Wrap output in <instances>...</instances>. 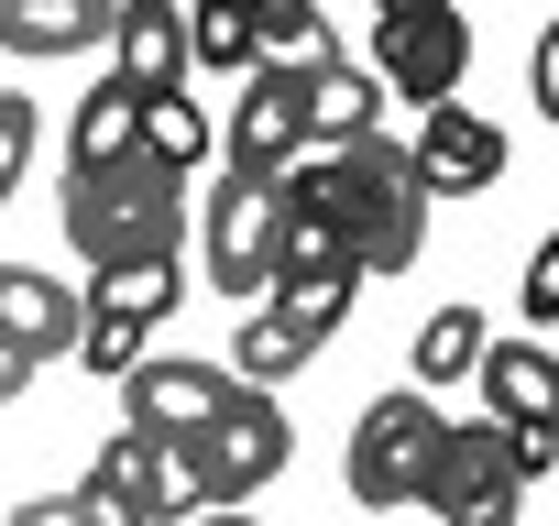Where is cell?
I'll return each mask as SVG.
<instances>
[{"mask_svg":"<svg viewBox=\"0 0 559 526\" xmlns=\"http://www.w3.org/2000/svg\"><path fill=\"white\" fill-rule=\"evenodd\" d=\"M88 493H110L132 526H187L198 515V493H187V461H176V439H143V428H121V439H99V461H88Z\"/></svg>","mask_w":559,"mask_h":526,"instance_id":"cell-11","label":"cell"},{"mask_svg":"<svg viewBox=\"0 0 559 526\" xmlns=\"http://www.w3.org/2000/svg\"><path fill=\"white\" fill-rule=\"evenodd\" d=\"M23 165H34V99H23V88H0V208H12Z\"/></svg>","mask_w":559,"mask_h":526,"instance_id":"cell-25","label":"cell"},{"mask_svg":"<svg viewBox=\"0 0 559 526\" xmlns=\"http://www.w3.org/2000/svg\"><path fill=\"white\" fill-rule=\"evenodd\" d=\"M515 504H526V482L504 471V428L493 417H450V439H439V471H428V515L439 526H515Z\"/></svg>","mask_w":559,"mask_h":526,"instance_id":"cell-8","label":"cell"},{"mask_svg":"<svg viewBox=\"0 0 559 526\" xmlns=\"http://www.w3.org/2000/svg\"><path fill=\"white\" fill-rule=\"evenodd\" d=\"M110 77L132 99L187 88V0H110Z\"/></svg>","mask_w":559,"mask_h":526,"instance_id":"cell-13","label":"cell"},{"mask_svg":"<svg viewBox=\"0 0 559 526\" xmlns=\"http://www.w3.org/2000/svg\"><path fill=\"white\" fill-rule=\"evenodd\" d=\"M308 154V67H252L230 88V176H286Z\"/></svg>","mask_w":559,"mask_h":526,"instance_id":"cell-9","label":"cell"},{"mask_svg":"<svg viewBox=\"0 0 559 526\" xmlns=\"http://www.w3.org/2000/svg\"><path fill=\"white\" fill-rule=\"evenodd\" d=\"M286 219H308V230H330L362 275H406V263L428 252V187H417V154L395 143V132H352V143H308L286 176Z\"/></svg>","mask_w":559,"mask_h":526,"instance_id":"cell-1","label":"cell"},{"mask_svg":"<svg viewBox=\"0 0 559 526\" xmlns=\"http://www.w3.org/2000/svg\"><path fill=\"white\" fill-rule=\"evenodd\" d=\"M187 526H252V504H198Z\"/></svg>","mask_w":559,"mask_h":526,"instance_id":"cell-30","label":"cell"},{"mask_svg":"<svg viewBox=\"0 0 559 526\" xmlns=\"http://www.w3.org/2000/svg\"><path fill=\"white\" fill-rule=\"evenodd\" d=\"M176 461H187V493H198V504H252L274 471L297 461V428H286V406H274V395L230 384V395L209 406V428L176 439Z\"/></svg>","mask_w":559,"mask_h":526,"instance_id":"cell-3","label":"cell"},{"mask_svg":"<svg viewBox=\"0 0 559 526\" xmlns=\"http://www.w3.org/2000/svg\"><path fill=\"white\" fill-rule=\"evenodd\" d=\"M209 154H219L209 110H198L187 88H154V99H143V165H165V176H198Z\"/></svg>","mask_w":559,"mask_h":526,"instance_id":"cell-19","label":"cell"},{"mask_svg":"<svg viewBox=\"0 0 559 526\" xmlns=\"http://www.w3.org/2000/svg\"><path fill=\"white\" fill-rule=\"evenodd\" d=\"M0 45L12 56H88V45H110V0H0Z\"/></svg>","mask_w":559,"mask_h":526,"instance_id":"cell-16","label":"cell"},{"mask_svg":"<svg viewBox=\"0 0 559 526\" xmlns=\"http://www.w3.org/2000/svg\"><path fill=\"white\" fill-rule=\"evenodd\" d=\"M12 526H88V515H78V493H34V504H12Z\"/></svg>","mask_w":559,"mask_h":526,"instance_id":"cell-28","label":"cell"},{"mask_svg":"<svg viewBox=\"0 0 559 526\" xmlns=\"http://www.w3.org/2000/svg\"><path fill=\"white\" fill-rule=\"evenodd\" d=\"M439 439H450L439 395H417V384L373 395V406H362V428H352V504H373V515H406V504H428Z\"/></svg>","mask_w":559,"mask_h":526,"instance_id":"cell-4","label":"cell"},{"mask_svg":"<svg viewBox=\"0 0 559 526\" xmlns=\"http://www.w3.org/2000/svg\"><path fill=\"white\" fill-rule=\"evenodd\" d=\"M352 297H362V263L330 241V230H308V219H286V241H274V275H263V319H286L308 351L352 319Z\"/></svg>","mask_w":559,"mask_h":526,"instance_id":"cell-7","label":"cell"},{"mask_svg":"<svg viewBox=\"0 0 559 526\" xmlns=\"http://www.w3.org/2000/svg\"><path fill=\"white\" fill-rule=\"evenodd\" d=\"M526 319L537 330H559V230L537 241V263H526Z\"/></svg>","mask_w":559,"mask_h":526,"instance_id":"cell-26","label":"cell"},{"mask_svg":"<svg viewBox=\"0 0 559 526\" xmlns=\"http://www.w3.org/2000/svg\"><path fill=\"white\" fill-rule=\"evenodd\" d=\"M143 154V99L121 88V77H99L88 99H78V121H67V176H110V165H132Z\"/></svg>","mask_w":559,"mask_h":526,"instance_id":"cell-17","label":"cell"},{"mask_svg":"<svg viewBox=\"0 0 559 526\" xmlns=\"http://www.w3.org/2000/svg\"><path fill=\"white\" fill-rule=\"evenodd\" d=\"M472 384H483V406H493L504 428L559 439V351H548V340H483Z\"/></svg>","mask_w":559,"mask_h":526,"instance_id":"cell-15","label":"cell"},{"mask_svg":"<svg viewBox=\"0 0 559 526\" xmlns=\"http://www.w3.org/2000/svg\"><path fill=\"white\" fill-rule=\"evenodd\" d=\"M461 67H472V12L461 0H373V77H384V99L439 110V99H461Z\"/></svg>","mask_w":559,"mask_h":526,"instance_id":"cell-5","label":"cell"},{"mask_svg":"<svg viewBox=\"0 0 559 526\" xmlns=\"http://www.w3.org/2000/svg\"><path fill=\"white\" fill-rule=\"evenodd\" d=\"M187 67H209V77H252V67H263L241 0H187Z\"/></svg>","mask_w":559,"mask_h":526,"instance_id":"cell-23","label":"cell"},{"mask_svg":"<svg viewBox=\"0 0 559 526\" xmlns=\"http://www.w3.org/2000/svg\"><path fill=\"white\" fill-rule=\"evenodd\" d=\"M417 187L428 198H493V176L515 165V143H504V121H483V110H461V99H439V110H417Z\"/></svg>","mask_w":559,"mask_h":526,"instance_id":"cell-10","label":"cell"},{"mask_svg":"<svg viewBox=\"0 0 559 526\" xmlns=\"http://www.w3.org/2000/svg\"><path fill=\"white\" fill-rule=\"evenodd\" d=\"M67 241L78 263L99 275V263H176L187 241V176L165 165H110V176H67Z\"/></svg>","mask_w":559,"mask_h":526,"instance_id":"cell-2","label":"cell"},{"mask_svg":"<svg viewBox=\"0 0 559 526\" xmlns=\"http://www.w3.org/2000/svg\"><path fill=\"white\" fill-rule=\"evenodd\" d=\"M526 67H537V121H559V23L537 34V56H526Z\"/></svg>","mask_w":559,"mask_h":526,"instance_id":"cell-27","label":"cell"},{"mask_svg":"<svg viewBox=\"0 0 559 526\" xmlns=\"http://www.w3.org/2000/svg\"><path fill=\"white\" fill-rule=\"evenodd\" d=\"M230 395V373L219 362H176V351H143L132 373H121V428H143V439H187V428H209V406Z\"/></svg>","mask_w":559,"mask_h":526,"instance_id":"cell-12","label":"cell"},{"mask_svg":"<svg viewBox=\"0 0 559 526\" xmlns=\"http://www.w3.org/2000/svg\"><path fill=\"white\" fill-rule=\"evenodd\" d=\"M352 132H384V77L330 56V67H308V143H352Z\"/></svg>","mask_w":559,"mask_h":526,"instance_id":"cell-18","label":"cell"},{"mask_svg":"<svg viewBox=\"0 0 559 526\" xmlns=\"http://www.w3.org/2000/svg\"><path fill=\"white\" fill-rule=\"evenodd\" d=\"M483 340H493V330H483V308H439V319L417 330V373H406V384H417V395H439V384H472Z\"/></svg>","mask_w":559,"mask_h":526,"instance_id":"cell-21","label":"cell"},{"mask_svg":"<svg viewBox=\"0 0 559 526\" xmlns=\"http://www.w3.org/2000/svg\"><path fill=\"white\" fill-rule=\"evenodd\" d=\"M176 297H187L176 263H99V286H88V308H99V319H132V330H165Z\"/></svg>","mask_w":559,"mask_h":526,"instance_id":"cell-20","label":"cell"},{"mask_svg":"<svg viewBox=\"0 0 559 526\" xmlns=\"http://www.w3.org/2000/svg\"><path fill=\"white\" fill-rule=\"evenodd\" d=\"M274 241H286V187H274V176H219V187H209V208H198L209 286H219V297H263Z\"/></svg>","mask_w":559,"mask_h":526,"instance_id":"cell-6","label":"cell"},{"mask_svg":"<svg viewBox=\"0 0 559 526\" xmlns=\"http://www.w3.org/2000/svg\"><path fill=\"white\" fill-rule=\"evenodd\" d=\"M23 384H34V362H23V351H12V340H0V406H12V395H23Z\"/></svg>","mask_w":559,"mask_h":526,"instance_id":"cell-29","label":"cell"},{"mask_svg":"<svg viewBox=\"0 0 559 526\" xmlns=\"http://www.w3.org/2000/svg\"><path fill=\"white\" fill-rule=\"evenodd\" d=\"M78 319H88V297H67L45 263H0V340H12L34 373L56 351H78Z\"/></svg>","mask_w":559,"mask_h":526,"instance_id":"cell-14","label":"cell"},{"mask_svg":"<svg viewBox=\"0 0 559 526\" xmlns=\"http://www.w3.org/2000/svg\"><path fill=\"white\" fill-rule=\"evenodd\" d=\"M78 362H88L99 384H121V373L143 362V330H132V319H99V308H88V319H78Z\"/></svg>","mask_w":559,"mask_h":526,"instance_id":"cell-24","label":"cell"},{"mask_svg":"<svg viewBox=\"0 0 559 526\" xmlns=\"http://www.w3.org/2000/svg\"><path fill=\"white\" fill-rule=\"evenodd\" d=\"M219 373H230V384H252V395H274V384H297V373H308V340H297L286 319H263V308H252Z\"/></svg>","mask_w":559,"mask_h":526,"instance_id":"cell-22","label":"cell"}]
</instances>
